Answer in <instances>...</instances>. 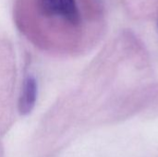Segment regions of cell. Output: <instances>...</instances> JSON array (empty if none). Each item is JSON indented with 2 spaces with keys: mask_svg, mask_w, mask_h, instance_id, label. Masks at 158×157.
Masks as SVG:
<instances>
[{
  "mask_svg": "<svg viewBox=\"0 0 158 157\" xmlns=\"http://www.w3.org/2000/svg\"><path fill=\"white\" fill-rule=\"evenodd\" d=\"M37 82L32 76H27L23 81L22 90L19 101V109L22 115L29 114L36 102Z\"/></svg>",
  "mask_w": 158,
  "mask_h": 157,
  "instance_id": "obj_2",
  "label": "cell"
},
{
  "mask_svg": "<svg viewBox=\"0 0 158 157\" xmlns=\"http://www.w3.org/2000/svg\"><path fill=\"white\" fill-rule=\"evenodd\" d=\"M37 6L46 19L74 27L81 23V14L76 0H37Z\"/></svg>",
  "mask_w": 158,
  "mask_h": 157,
  "instance_id": "obj_1",
  "label": "cell"
}]
</instances>
